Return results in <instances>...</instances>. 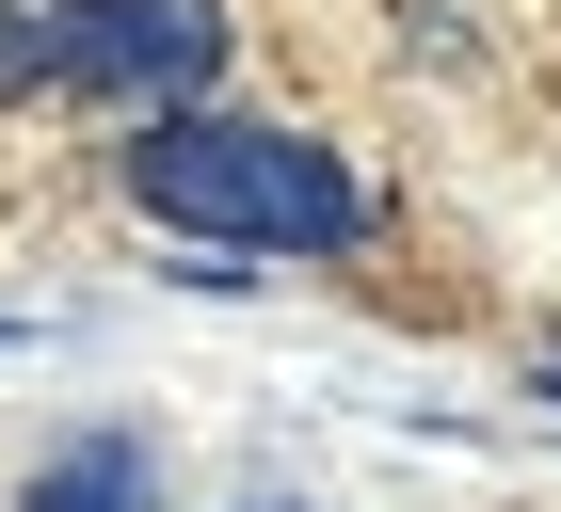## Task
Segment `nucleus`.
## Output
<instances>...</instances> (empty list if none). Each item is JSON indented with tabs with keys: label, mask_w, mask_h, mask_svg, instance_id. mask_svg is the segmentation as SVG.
Listing matches in <instances>:
<instances>
[{
	"label": "nucleus",
	"mask_w": 561,
	"mask_h": 512,
	"mask_svg": "<svg viewBox=\"0 0 561 512\" xmlns=\"http://www.w3.org/2000/svg\"><path fill=\"white\" fill-rule=\"evenodd\" d=\"M129 209L176 224L193 256H353L369 176L321 128H273V113H161L129 144Z\"/></svg>",
	"instance_id": "1"
},
{
	"label": "nucleus",
	"mask_w": 561,
	"mask_h": 512,
	"mask_svg": "<svg viewBox=\"0 0 561 512\" xmlns=\"http://www.w3.org/2000/svg\"><path fill=\"white\" fill-rule=\"evenodd\" d=\"M16 512H161V465H145V432H81L16 480Z\"/></svg>",
	"instance_id": "3"
},
{
	"label": "nucleus",
	"mask_w": 561,
	"mask_h": 512,
	"mask_svg": "<svg viewBox=\"0 0 561 512\" xmlns=\"http://www.w3.org/2000/svg\"><path fill=\"white\" fill-rule=\"evenodd\" d=\"M113 96V113H193L225 81V0H0V96Z\"/></svg>",
	"instance_id": "2"
},
{
	"label": "nucleus",
	"mask_w": 561,
	"mask_h": 512,
	"mask_svg": "<svg viewBox=\"0 0 561 512\" xmlns=\"http://www.w3.org/2000/svg\"><path fill=\"white\" fill-rule=\"evenodd\" d=\"M546 384H561V369H546Z\"/></svg>",
	"instance_id": "4"
}]
</instances>
